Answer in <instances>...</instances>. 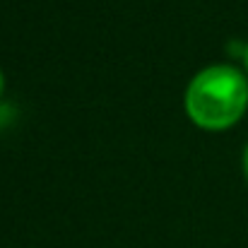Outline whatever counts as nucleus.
<instances>
[{
    "instance_id": "7ed1b4c3",
    "label": "nucleus",
    "mask_w": 248,
    "mask_h": 248,
    "mask_svg": "<svg viewBox=\"0 0 248 248\" xmlns=\"http://www.w3.org/2000/svg\"><path fill=\"white\" fill-rule=\"evenodd\" d=\"M0 92H2V73H0Z\"/></svg>"
},
{
    "instance_id": "20e7f679",
    "label": "nucleus",
    "mask_w": 248,
    "mask_h": 248,
    "mask_svg": "<svg viewBox=\"0 0 248 248\" xmlns=\"http://www.w3.org/2000/svg\"><path fill=\"white\" fill-rule=\"evenodd\" d=\"M246 68H248V46H246Z\"/></svg>"
},
{
    "instance_id": "f03ea898",
    "label": "nucleus",
    "mask_w": 248,
    "mask_h": 248,
    "mask_svg": "<svg viewBox=\"0 0 248 248\" xmlns=\"http://www.w3.org/2000/svg\"><path fill=\"white\" fill-rule=\"evenodd\" d=\"M244 171H246V176H248V147H246V152H244Z\"/></svg>"
},
{
    "instance_id": "f257e3e1",
    "label": "nucleus",
    "mask_w": 248,
    "mask_h": 248,
    "mask_svg": "<svg viewBox=\"0 0 248 248\" xmlns=\"http://www.w3.org/2000/svg\"><path fill=\"white\" fill-rule=\"evenodd\" d=\"M248 104V82L234 65L217 63L202 68L186 89L188 116L205 128L232 125Z\"/></svg>"
}]
</instances>
